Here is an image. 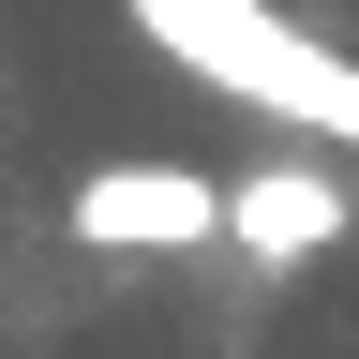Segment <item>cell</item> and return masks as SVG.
Listing matches in <instances>:
<instances>
[{"instance_id": "cell-1", "label": "cell", "mask_w": 359, "mask_h": 359, "mask_svg": "<svg viewBox=\"0 0 359 359\" xmlns=\"http://www.w3.org/2000/svg\"><path fill=\"white\" fill-rule=\"evenodd\" d=\"M135 30H150V45H180L210 90H255V105H285V120L359 135V75L330 60V45H299L269 0H135Z\"/></svg>"}, {"instance_id": "cell-2", "label": "cell", "mask_w": 359, "mask_h": 359, "mask_svg": "<svg viewBox=\"0 0 359 359\" xmlns=\"http://www.w3.org/2000/svg\"><path fill=\"white\" fill-rule=\"evenodd\" d=\"M75 240H120V255L224 240V180H195V165H105V180L75 195Z\"/></svg>"}, {"instance_id": "cell-3", "label": "cell", "mask_w": 359, "mask_h": 359, "mask_svg": "<svg viewBox=\"0 0 359 359\" xmlns=\"http://www.w3.org/2000/svg\"><path fill=\"white\" fill-rule=\"evenodd\" d=\"M224 240L240 255H314V240H344V180H314V165H269L224 195Z\"/></svg>"}]
</instances>
